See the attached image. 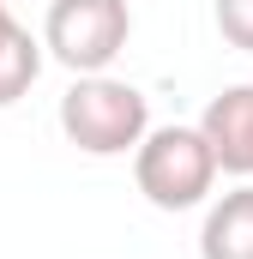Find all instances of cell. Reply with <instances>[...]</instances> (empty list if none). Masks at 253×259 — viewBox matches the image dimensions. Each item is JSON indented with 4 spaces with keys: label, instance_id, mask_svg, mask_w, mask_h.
<instances>
[{
    "label": "cell",
    "instance_id": "6da1fadb",
    "mask_svg": "<svg viewBox=\"0 0 253 259\" xmlns=\"http://www.w3.org/2000/svg\"><path fill=\"white\" fill-rule=\"evenodd\" d=\"M61 133L85 157H126L151 133V103L115 72H78L61 97Z\"/></svg>",
    "mask_w": 253,
    "mask_h": 259
},
{
    "label": "cell",
    "instance_id": "7a4b0ae2",
    "mask_svg": "<svg viewBox=\"0 0 253 259\" xmlns=\"http://www.w3.org/2000/svg\"><path fill=\"white\" fill-rule=\"evenodd\" d=\"M133 181L157 211H193L217 187V157L199 127H151L133 145Z\"/></svg>",
    "mask_w": 253,
    "mask_h": 259
},
{
    "label": "cell",
    "instance_id": "3957f363",
    "mask_svg": "<svg viewBox=\"0 0 253 259\" xmlns=\"http://www.w3.org/2000/svg\"><path fill=\"white\" fill-rule=\"evenodd\" d=\"M133 36V6L126 0H49L43 18V49L78 78V72H109Z\"/></svg>",
    "mask_w": 253,
    "mask_h": 259
},
{
    "label": "cell",
    "instance_id": "277c9868",
    "mask_svg": "<svg viewBox=\"0 0 253 259\" xmlns=\"http://www.w3.org/2000/svg\"><path fill=\"white\" fill-rule=\"evenodd\" d=\"M199 133L217 157V175H241L253 181V84H229L205 103Z\"/></svg>",
    "mask_w": 253,
    "mask_h": 259
},
{
    "label": "cell",
    "instance_id": "5b68a950",
    "mask_svg": "<svg viewBox=\"0 0 253 259\" xmlns=\"http://www.w3.org/2000/svg\"><path fill=\"white\" fill-rule=\"evenodd\" d=\"M199 259H253V181L211 199L199 223Z\"/></svg>",
    "mask_w": 253,
    "mask_h": 259
},
{
    "label": "cell",
    "instance_id": "8992f818",
    "mask_svg": "<svg viewBox=\"0 0 253 259\" xmlns=\"http://www.w3.org/2000/svg\"><path fill=\"white\" fill-rule=\"evenodd\" d=\"M43 72V42L12 18V6L0 0V109H12Z\"/></svg>",
    "mask_w": 253,
    "mask_h": 259
},
{
    "label": "cell",
    "instance_id": "52a82bcc",
    "mask_svg": "<svg viewBox=\"0 0 253 259\" xmlns=\"http://www.w3.org/2000/svg\"><path fill=\"white\" fill-rule=\"evenodd\" d=\"M211 18H217V36L229 49L253 55V0H211Z\"/></svg>",
    "mask_w": 253,
    "mask_h": 259
}]
</instances>
